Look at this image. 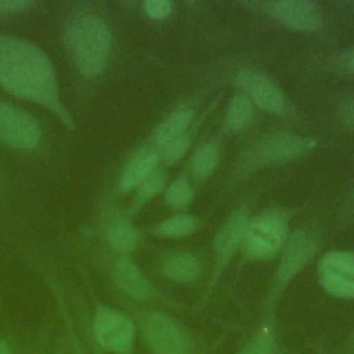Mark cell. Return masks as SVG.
I'll return each instance as SVG.
<instances>
[{"label": "cell", "mask_w": 354, "mask_h": 354, "mask_svg": "<svg viewBox=\"0 0 354 354\" xmlns=\"http://www.w3.org/2000/svg\"><path fill=\"white\" fill-rule=\"evenodd\" d=\"M201 264L191 254H177L170 257L163 266V274L177 282H189L199 277Z\"/></svg>", "instance_id": "16"}, {"label": "cell", "mask_w": 354, "mask_h": 354, "mask_svg": "<svg viewBox=\"0 0 354 354\" xmlns=\"http://www.w3.org/2000/svg\"><path fill=\"white\" fill-rule=\"evenodd\" d=\"M165 185V173L162 170H153L144 181L137 187L136 192V205H141L155 196Z\"/></svg>", "instance_id": "22"}, {"label": "cell", "mask_w": 354, "mask_h": 354, "mask_svg": "<svg viewBox=\"0 0 354 354\" xmlns=\"http://www.w3.org/2000/svg\"><path fill=\"white\" fill-rule=\"evenodd\" d=\"M30 1L25 0H0V12H15L30 6Z\"/></svg>", "instance_id": "27"}, {"label": "cell", "mask_w": 354, "mask_h": 354, "mask_svg": "<svg viewBox=\"0 0 354 354\" xmlns=\"http://www.w3.org/2000/svg\"><path fill=\"white\" fill-rule=\"evenodd\" d=\"M319 281L324 289L336 297H354V253L328 252L318 263Z\"/></svg>", "instance_id": "5"}, {"label": "cell", "mask_w": 354, "mask_h": 354, "mask_svg": "<svg viewBox=\"0 0 354 354\" xmlns=\"http://www.w3.org/2000/svg\"><path fill=\"white\" fill-rule=\"evenodd\" d=\"M192 199V189L187 178L174 180L166 189V201L176 209H184Z\"/></svg>", "instance_id": "21"}, {"label": "cell", "mask_w": 354, "mask_h": 354, "mask_svg": "<svg viewBox=\"0 0 354 354\" xmlns=\"http://www.w3.org/2000/svg\"><path fill=\"white\" fill-rule=\"evenodd\" d=\"M253 108L252 102L246 95L238 94L230 102L227 111V126L231 130H242L246 127L252 119Z\"/></svg>", "instance_id": "17"}, {"label": "cell", "mask_w": 354, "mask_h": 354, "mask_svg": "<svg viewBox=\"0 0 354 354\" xmlns=\"http://www.w3.org/2000/svg\"><path fill=\"white\" fill-rule=\"evenodd\" d=\"M218 163V149L213 144L201 147L192 158V173L198 178L209 177Z\"/></svg>", "instance_id": "19"}, {"label": "cell", "mask_w": 354, "mask_h": 354, "mask_svg": "<svg viewBox=\"0 0 354 354\" xmlns=\"http://www.w3.org/2000/svg\"><path fill=\"white\" fill-rule=\"evenodd\" d=\"M68 41L79 71L88 77L98 75L108 59L111 35L102 19L94 15L77 18L68 30Z\"/></svg>", "instance_id": "2"}, {"label": "cell", "mask_w": 354, "mask_h": 354, "mask_svg": "<svg viewBox=\"0 0 354 354\" xmlns=\"http://www.w3.org/2000/svg\"><path fill=\"white\" fill-rule=\"evenodd\" d=\"M315 252L314 241L303 231H297L288 242L279 267H278V279L281 282H288L295 277L304 264L311 259Z\"/></svg>", "instance_id": "11"}, {"label": "cell", "mask_w": 354, "mask_h": 354, "mask_svg": "<svg viewBox=\"0 0 354 354\" xmlns=\"http://www.w3.org/2000/svg\"><path fill=\"white\" fill-rule=\"evenodd\" d=\"M196 227V220L191 216L181 214L165 220L158 227V234L163 236H184L191 234Z\"/></svg>", "instance_id": "20"}, {"label": "cell", "mask_w": 354, "mask_h": 354, "mask_svg": "<svg viewBox=\"0 0 354 354\" xmlns=\"http://www.w3.org/2000/svg\"><path fill=\"white\" fill-rule=\"evenodd\" d=\"M144 10L151 18L160 19L171 12V4L167 0H148L144 4Z\"/></svg>", "instance_id": "25"}, {"label": "cell", "mask_w": 354, "mask_h": 354, "mask_svg": "<svg viewBox=\"0 0 354 354\" xmlns=\"http://www.w3.org/2000/svg\"><path fill=\"white\" fill-rule=\"evenodd\" d=\"M0 140L21 149H30L40 140V129L26 112L0 104Z\"/></svg>", "instance_id": "6"}, {"label": "cell", "mask_w": 354, "mask_h": 354, "mask_svg": "<svg viewBox=\"0 0 354 354\" xmlns=\"http://www.w3.org/2000/svg\"><path fill=\"white\" fill-rule=\"evenodd\" d=\"M238 83L252 97V100L270 113H283L286 100L281 90L263 73L243 69L238 73Z\"/></svg>", "instance_id": "10"}, {"label": "cell", "mask_w": 354, "mask_h": 354, "mask_svg": "<svg viewBox=\"0 0 354 354\" xmlns=\"http://www.w3.org/2000/svg\"><path fill=\"white\" fill-rule=\"evenodd\" d=\"M242 354H272V337L268 333L259 335Z\"/></svg>", "instance_id": "24"}, {"label": "cell", "mask_w": 354, "mask_h": 354, "mask_svg": "<svg viewBox=\"0 0 354 354\" xmlns=\"http://www.w3.org/2000/svg\"><path fill=\"white\" fill-rule=\"evenodd\" d=\"M313 145L314 142L307 137L281 133L259 142V145L252 151L250 160L256 165L286 160L307 153Z\"/></svg>", "instance_id": "7"}, {"label": "cell", "mask_w": 354, "mask_h": 354, "mask_svg": "<svg viewBox=\"0 0 354 354\" xmlns=\"http://www.w3.org/2000/svg\"><path fill=\"white\" fill-rule=\"evenodd\" d=\"M0 86L17 97L47 106L71 123L59 100L53 64L35 43L0 35Z\"/></svg>", "instance_id": "1"}, {"label": "cell", "mask_w": 354, "mask_h": 354, "mask_svg": "<svg viewBox=\"0 0 354 354\" xmlns=\"http://www.w3.org/2000/svg\"><path fill=\"white\" fill-rule=\"evenodd\" d=\"M348 65L350 68L354 71V51L350 54V59H348Z\"/></svg>", "instance_id": "29"}, {"label": "cell", "mask_w": 354, "mask_h": 354, "mask_svg": "<svg viewBox=\"0 0 354 354\" xmlns=\"http://www.w3.org/2000/svg\"><path fill=\"white\" fill-rule=\"evenodd\" d=\"M0 354H8V347L3 340H0Z\"/></svg>", "instance_id": "28"}, {"label": "cell", "mask_w": 354, "mask_h": 354, "mask_svg": "<svg viewBox=\"0 0 354 354\" xmlns=\"http://www.w3.org/2000/svg\"><path fill=\"white\" fill-rule=\"evenodd\" d=\"M109 245L119 253H130L137 245V234L127 223H116L108 231Z\"/></svg>", "instance_id": "18"}, {"label": "cell", "mask_w": 354, "mask_h": 354, "mask_svg": "<svg viewBox=\"0 0 354 354\" xmlns=\"http://www.w3.org/2000/svg\"><path fill=\"white\" fill-rule=\"evenodd\" d=\"M286 225L283 218L275 213H267L250 224L245 232V249L254 259H266L275 254L283 242Z\"/></svg>", "instance_id": "4"}, {"label": "cell", "mask_w": 354, "mask_h": 354, "mask_svg": "<svg viewBox=\"0 0 354 354\" xmlns=\"http://www.w3.org/2000/svg\"><path fill=\"white\" fill-rule=\"evenodd\" d=\"M340 119L343 120V123L354 130V98L347 100L342 106H340Z\"/></svg>", "instance_id": "26"}, {"label": "cell", "mask_w": 354, "mask_h": 354, "mask_svg": "<svg viewBox=\"0 0 354 354\" xmlns=\"http://www.w3.org/2000/svg\"><path fill=\"white\" fill-rule=\"evenodd\" d=\"M189 145V140L185 134L180 136L178 138L173 140L171 142H169L167 145H165L160 152H162V158L167 162V163H174L177 162L188 149Z\"/></svg>", "instance_id": "23"}, {"label": "cell", "mask_w": 354, "mask_h": 354, "mask_svg": "<svg viewBox=\"0 0 354 354\" xmlns=\"http://www.w3.org/2000/svg\"><path fill=\"white\" fill-rule=\"evenodd\" d=\"M113 277L119 288L137 300H144L151 295V285L147 278L138 267L124 256L116 259Z\"/></svg>", "instance_id": "12"}, {"label": "cell", "mask_w": 354, "mask_h": 354, "mask_svg": "<svg viewBox=\"0 0 354 354\" xmlns=\"http://www.w3.org/2000/svg\"><path fill=\"white\" fill-rule=\"evenodd\" d=\"M248 218L242 213H236L230 217L224 225L218 230L214 238V250L221 257L231 256L239 243L245 238V232L248 228Z\"/></svg>", "instance_id": "13"}, {"label": "cell", "mask_w": 354, "mask_h": 354, "mask_svg": "<svg viewBox=\"0 0 354 354\" xmlns=\"http://www.w3.org/2000/svg\"><path fill=\"white\" fill-rule=\"evenodd\" d=\"M158 165V155L149 149H142L134 155L130 160L127 167L124 169L120 187L123 189H131L137 187L141 181H144L156 167Z\"/></svg>", "instance_id": "14"}, {"label": "cell", "mask_w": 354, "mask_h": 354, "mask_svg": "<svg viewBox=\"0 0 354 354\" xmlns=\"http://www.w3.org/2000/svg\"><path fill=\"white\" fill-rule=\"evenodd\" d=\"M192 120V111L189 108H180L170 113L155 133V144L162 149L173 140L183 136Z\"/></svg>", "instance_id": "15"}, {"label": "cell", "mask_w": 354, "mask_h": 354, "mask_svg": "<svg viewBox=\"0 0 354 354\" xmlns=\"http://www.w3.org/2000/svg\"><path fill=\"white\" fill-rule=\"evenodd\" d=\"M145 336L153 354H189L181 329L163 314H151L145 322Z\"/></svg>", "instance_id": "8"}, {"label": "cell", "mask_w": 354, "mask_h": 354, "mask_svg": "<svg viewBox=\"0 0 354 354\" xmlns=\"http://www.w3.org/2000/svg\"><path fill=\"white\" fill-rule=\"evenodd\" d=\"M266 10L281 24L300 32H311L321 24V14L313 3L303 0H281L266 3Z\"/></svg>", "instance_id": "9"}, {"label": "cell", "mask_w": 354, "mask_h": 354, "mask_svg": "<svg viewBox=\"0 0 354 354\" xmlns=\"http://www.w3.org/2000/svg\"><path fill=\"white\" fill-rule=\"evenodd\" d=\"M97 342L116 354H129L134 342V326L122 313L111 307H100L94 317Z\"/></svg>", "instance_id": "3"}]
</instances>
